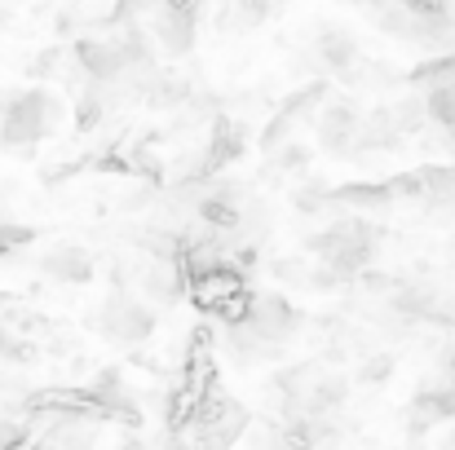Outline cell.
I'll return each mask as SVG.
<instances>
[{
	"instance_id": "4",
	"label": "cell",
	"mask_w": 455,
	"mask_h": 450,
	"mask_svg": "<svg viewBox=\"0 0 455 450\" xmlns=\"http://www.w3.org/2000/svg\"><path fill=\"white\" fill-rule=\"evenodd\" d=\"M358 120H363V107H358L354 93H327L323 107H318V115H314V124H309V133H314V142H318L323 154L349 159Z\"/></svg>"
},
{
	"instance_id": "6",
	"label": "cell",
	"mask_w": 455,
	"mask_h": 450,
	"mask_svg": "<svg viewBox=\"0 0 455 450\" xmlns=\"http://www.w3.org/2000/svg\"><path fill=\"white\" fill-rule=\"evenodd\" d=\"M93 270H98L93 252H89L84 243H76V239H58V243H49V248L40 252V274L53 279V283L80 288V283L93 279Z\"/></svg>"
},
{
	"instance_id": "1",
	"label": "cell",
	"mask_w": 455,
	"mask_h": 450,
	"mask_svg": "<svg viewBox=\"0 0 455 450\" xmlns=\"http://www.w3.org/2000/svg\"><path fill=\"white\" fill-rule=\"evenodd\" d=\"M376 243H380L376 225H371L363 212H345V217L327 221L323 230H314V234L305 239V252H309L314 261L331 265L336 274H345V279L354 283V279H363V274L371 270Z\"/></svg>"
},
{
	"instance_id": "17",
	"label": "cell",
	"mask_w": 455,
	"mask_h": 450,
	"mask_svg": "<svg viewBox=\"0 0 455 450\" xmlns=\"http://www.w3.org/2000/svg\"><path fill=\"white\" fill-rule=\"evenodd\" d=\"M181 4H195V0H181Z\"/></svg>"
},
{
	"instance_id": "11",
	"label": "cell",
	"mask_w": 455,
	"mask_h": 450,
	"mask_svg": "<svg viewBox=\"0 0 455 450\" xmlns=\"http://www.w3.org/2000/svg\"><path fill=\"white\" fill-rule=\"evenodd\" d=\"M275 9H279V0H230L226 22L235 31H257V27H266L275 18Z\"/></svg>"
},
{
	"instance_id": "2",
	"label": "cell",
	"mask_w": 455,
	"mask_h": 450,
	"mask_svg": "<svg viewBox=\"0 0 455 450\" xmlns=\"http://www.w3.org/2000/svg\"><path fill=\"white\" fill-rule=\"evenodd\" d=\"M62 115V102L49 93V89H22V93H9V107H4V124H0V146L22 154L31 150L40 138L53 133Z\"/></svg>"
},
{
	"instance_id": "13",
	"label": "cell",
	"mask_w": 455,
	"mask_h": 450,
	"mask_svg": "<svg viewBox=\"0 0 455 450\" xmlns=\"http://www.w3.org/2000/svg\"><path fill=\"white\" fill-rule=\"evenodd\" d=\"M36 358V344H31V336H22L13 322H0V362H9V367H22V362H31Z\"/></svg>"
},
{
	"instance_id": "12",
	"label": "cell",
	"mask_w": 455,
	"mask_h": 450,
	"mask_svg": "<svg viewBox=\"0 0 455 450\" xmlns=\"http://www.w3.org/2000/svg\"><path fill=\"white\" fill-rule=\"evenodd\" d=\"M340 80L349 84V89H385V84H394V71L385 67V62H371V58H354L345 71H340Z\"/></svg>"
},
{
	"instance_id": "16",
	"label": "cell",
	"mask_w": 455,
	"mask_h": 450,
	"mask_svg": "<svg viewBox=\"0 0 455 450\" xmlns=\"http://www.w3.org/2000/svg\"><path fill=\"white\" fill-rule=\"evenodd\" d=\"M4 107H9V93H0V124H4Z\"/></svg>"
},
{
	"instance_id": "7",
	"label": "cell",
	"mask_w": 455,
	"mask_h": 450,
	"mask_svg": "<svg viewBox=\"0 0 455 450\" xmlns=\"http://www.w3.org/2000/svg\"><path fill=\"white\" fill-rule=\"evenodd\" d=\"M358 53H363L358 40H354L345 27H336V22H318L314 36H309V62H314L323 75H340Z\"/></svg>"
},
{
	"instance_id": "14",
	"label": "cell",
	"mask_w": 455,
	"mask_h": 450,
	"mask_svg": "<svg viewBox=\"0 0 455 450\" xmlns=\"http://www.w3.org/2000/svg\"><path fill=\"white\" fill-rule=\"evenodd\" d=\"M363 367H358V384H385L394 375V353H358Z\"/></svg>"
},
{
	"instance_id": "18",
	"label": "cell",
	"mask_w": 455,
	"mask_h": 450,
	"mask_svg": "<svg viewBox=\"0 0 455 450\" xmlns=\"http://www.w3.org/2000/svg\"><path fill=\"white\" fill-rule=\"evenodd\" d=\"M279 4H283V0H279Z\"/></svg>"
},
{
	"instance_id": "10",
	"label": "cell",
	"mask_w": 455,
	"mask_h": 450,
	"mask_svg": "<svg viewBox=\"0 0 455 450\" xmlns=\"http://www.w3.org/2000/svg\"><path fill=\"white\" fill-rule=\"evenodd\" d=\"M309 274H314V257H309V252L270 257V279L283 283V288H305V292H309Z\"/></svg>"
},
{
	"instance_id": "5",
	"label": "cell",
	"mask_w": 455,
	"mask_h": 450,
	"mask_svg": "<svg viewBox=\"0 0 455 450\" xmlns=\"http://www.w3.org/2000/svg\"><path fill=\"white\" fill-rule=\"evenodd\" d=\"M133 279H138V296L147 300L155 313L168 309V304H177L181 292H186V270H181V261H177V257H164V252H155L151 261H142V265L133 270Z\"/></svg>"
},
{
	"instance_id": "3",
	"label": "cell",
	"mask_w": 455,
	"mask_h": 450,
	"mask_svg": "<svg viewBox=\"0 0 455 450\" xmlns=\"http://www.w3.org/2000/svg\"><path fill=\"white\" fill-rule=\"evenodd\" d=\"M155 322H159L155 309L138 292H129V288H111L107 296L98 300V309L89 313V327L102 340H111V344H142V340H151Z\"/></svg>"
},
{
	"instance_id": "15",
	"label": "cell",
	"mask_w": 455,
	"mask_h": 450,
	"mask_svg": "<svg viewBox=\"0 0 455 450\" xmlns=\"http://www.w3.org/2000/svg\"><path fill=\"white\" fill-rule=\"evenodd\" d=\"M62 67H67V53H62V49H44V53L31 62V75L49 80V75H62Z\"/></svg>"
},
{
	"instance_id": "9",
	"label": "cell",
	"mask_w": 455,
	"mask_h": 450,
	"mask_svg": "<svg viewBox=\"0 0 455 450\" xmlns=\"http://www.w3.org/2000/svg\"><path fill=\"white\" fill-rule=\"evenodd\" d=\"M266 168H270L275 177H305V168H309V146H305L301 138H288V142H279V146L266 150Z\"/></svg>"
},
{
	"instance_id": "8",
	"label": "cell",
	"mask_w": 455,
	"mask_h": 450,
	"mask_svg": "<svg viewBox=\"0 0 455 450\" xmlns=\"http://www.w3.org/2000/svg\"><path fill=\"white\" fill-rule=\"evenodd\" d=\"M380 107H385V115H389V124H394V133L403 142L416 138L429 124V111H425V98L420 93H407V98H394V102H380Z\"/></svg>"
}]
</instances>
